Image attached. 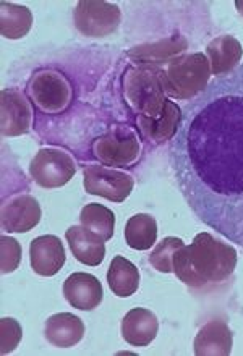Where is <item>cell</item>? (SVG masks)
I'll use <instances>...</instances> for the list:
<instances>
[{"instance_id":"1","label":"cell","mask_w":243,"mask_h":356,"mask_svg":"<svg viewBox=\"0 0 243 356\" xmlns=\"http://www.w3.org/2000/svg\"><path fill=\"white\" fill-rule=\"evenodd\" d=\"M168 164L193 214L243 248V63L183 107Z\"/></svg>"},{"instance_id":"2","label":"cell","mask_w":243,"mask_h":356,"mask_svg":"<svg viewBox=\"0 0 243 356\" xmlns=\"http://www.w3.org/2000/svg\"><path fill=\"white\" fill-rule=\"evenodd\" d=\"M237 250L211 234H198L190 246H182L173 256V274L191 289L219 284L234 274Z\"/></svg>"},{"instance_id":"3","label":"cell","mask_w":243,"mask_h":356,"mask_svg":"<svg viewBox=\"0 0 243 356\" xmlns=\"http://www.w3.org/2000/svg\"><path fill=\"white\" fill-rule=\"evenodd\" d=\"M164 91L178 101H193L210 86L211 67L205 54L193 52L173 58L161 68Z\"/></svg>"},{"instance_id":"4","label":"cell","mask_w":243,"mask_h":356,"mask_svg":"<svg viewBox=\"0 0 243 356\" xmlns=\"http://www.w3.org/2000/svg\"><path fill=\"white\" fill-rule=\"evenodd\" d=\"M125 101L138 117H157L166 106V91L162 86L161 68L133 65L122 76Z\"/></svg>"},{"instance_id":"5","label":"cell","mask_w":243,"mask_h":356,"mask_svg":"<svg viewBox=\"0 0 243 356\" xmlns=\"http://www.w3.org/2000/svg\"><path fill=\"white\" fill-rule=\"evenodd\" d=\"M91 151L102 165L127 169L140 159L141 143L132 128L113 127L93 141Z\"/></svg>"},{"instance_id":"6","label":"cell","mask_w":243,"mask_h":356,"mask_svg":"<svg viewBox=\"0 0 243 356\" xmlns=\"http://www.w3.org/2000/svg\"><path fill=\"white\" fill-rule=\"evenodd\" d=\"M72 85L62 73L41 70L26 85V96L44 113H62L70 106Z\"/></svg>"},{"instance_id":"7","label":"cell","mask_w":243,"mask_h":356,"mask_svg":"<svg viewBox=\"0 0 243 356\" xmlns=\"http://www.w3.org/2000/svg\"><path fill=\"white\" fill-rule=\"evenodd\" d=\"M73 22L83 36L106 38L120 26L122 12L116 3L102 0H81L73 12Z\"/></svg>"},{"instance_id":"8","label":"cell","mask_w":243,"mask_h":356,"mask_svg":"<svg viewBox=\"0 0 243 356\" xmlns=\"http://www.w3.org/2000/svg\"><path fill=\"white\" fill-rule=\"evenodd\" d=\"M77 174L75 159L67 151L57 147H44L33 157L29 175L39 186L54 190L67 185Z\"/></svg>"},{"instance_id":"9","label":"cell","mask_w":243,"mask_h":356,"mask_svg":"<svg viewBox=\"0 0 243 356\" xmlns=\"http://www.w3.org/2000/svg\"><path fill=\"white\" fill-rule=\"evenodd\" d=\"M83 185L88 195L106 197L112 202H123L130 196L135 181L127 172L93 164L83 169Z\"/></svg>"},{"instance_id":"10","label":"cell","mask_w":243,"mask_h":356,"mask_svg":"<svg viewBox=\"0 0 243 356\" xmlns=\"http://www.w3.org/2000/svg\"><path fill=\"white\" fill-rule=\"evenodd\" d=\"M0 107L2 135L8 138L26 135L33 123V111L28 99L17 89H3L0 94Z\"/></svg>"},{"instance_id":"11","label":"cell","mask_w":243,"mask_h":356,"mask_svg":"<svg viewBox=\"0 0 243 356\" xmlns=\"http://www.w3.org/2000/svg\"><path fill=\"white\" fill-rule=\"evenodd\" d=\"M41 222V206L31 195L10 197L2 204V229L10 234H26Z\"/></svg>"},{"instance_id":"12","label":"cell","mask_w":243,"mask_h":356,"mask_svg":"<svg viewBox=\"0 0 243 356\" xmlns=\"http://www.w3.org/2000/svg\"><path fill=\"white\" fill-rule=\"evenodd\" d=\"M188 49V41L182 34H172L166 39L156 42L140 44V46L132 47L127 56L132 58L136 65L156 67L161 68L164 63L172 62L173 58L180 57Z\"/></svg>"},{"instance_id":"13","label":"cell","mask_w":243,"mask_h":356,"mask_svg":"<svg viewBox=\"0 0 243 356\" xmlns=\"http://www.w3.org/2000/svg\"><path fill=\"white\" fill-rule=\"evenodd\" d=\"M65 261V248L56 235L38 236L29 245V263L38 275L52 277L58 274Z\"/></svg>"},{"instance_id":"14","label":"cell","mask_w":243,"mask_h":356,"mask_svg":"<svg viewBox=\"0 0 243 356\" xmlns=\"http://www.w3.org/2000/svg\"><path fill=\"white\" fill-rule=\"evenodd\" d=\"M63 295L73 308L93 311L102 303L104 290L97 277L86 272H75L63 282Z\"/></svg>"},{"instance_id":"15","label":"cell","mask_w":243,"mask_h":356,"mask_svg":"<svg viewBox=\"0 0 243 356\" xmlns=\"http://www.w3.org/2000/svg\"><path fill=\"white\" fill-rule=\"evenodd\" d=\"M183 115V108L178 107L171 99H167L164 111L157 117H138V128L145 140L161 145V143L172 141L173 136L177 135L178 127H180Z\"/></svg>"},{"instance_id":"16","label":"cell","mask_w":243,"mask_h":356,"mask_svg":"<svg viewBox=\"0 0 243 356\" xmlns=\"http://www.w3.org/2000/svg\"><path fill=\"white\" fill-rule=\"evenodd\" d=\"M159 332L156 314L145 308H133L122 319V337L132 347H148Z\"/></svg>"},{"instance_id":"17","label":"cell","mask_w":243,"mask_h":356,"mask_svg":"<svg viewBox=\"0 0 243 356\" xmlns=\"http://www.w3.org/2000/svg\"><path fill=\"white\" fill-rule=\"evenodd\" d=\"M206 57L210 60L211 75L221 78L229 75L240 65L243 47L234 36L224 34V36L214 38L207 44Z\"/></svg>"},{"instance_id":"18","label":"cell","mask_w":243,"mask_h":356,"mask_svg":"<svg viewBox=\"0 0 243 356\" xmlns=\"http://www.w3.org/2000/svg\"><path fill=\"white\" fill-rule=\"evenodd\" d=\"M232 330L224 321L214 319L203 325L193 342L198 356H227L232 353Z\"/></svg>"},{"instance_id":"19","label":"cell","mask_w":243,"mask_h":356,"mask_svg":"<svg viewBox=\"0 0 243 356\" xmlns=\"http://www.w3.org/2000/svg\"><path fill=\"white\" fill-rule=\"evenodd\" d=\"M46 340L57 348H70L81 342L84 324L78 316L72 313H58L46 321L44 327Z\"/></svg>"},{"instance_id":"20","label":"cell","mask_w":243,"mask_h":356,"mask_svg":"<svg viewBox=\"0 0 243 356\" xmlns=\"http://www.w3.org/2000/svg\"><path fill=\"white\" fill-rule=\"evenodd\" d=\"M73 256L84 266H99L106 256V241H102L91 232L84 229L83 225H72L65 232Z\"/></svg>"},{"instance_id":"21","label":"cell","mask_w":243,"mask_h":356,"mask_svg":"<svg viewBox=\"0 0 243 356\" xmlns=\"http://www.w3.org/2000/svg\"><path fill=\"white\" fill-rule=\"evenodd\" d=\"M107 284L112 293L120 298L132 296L140 286V270L123 256H116L107 270Z\"/></svg>"},{"instance_id":"22","label":"cell","mask_w":243,"mask_h":356,"mask_svg":"<svg viewBox=\"0 0 243 356\" xmlns=\"http://www.w3.org/2000/svg\"><path fill=\"white\" fill-rule=\"evenodd\" d=\"M33 26V13L24 5L0 3V33L7 39H22Z\"/></svg>"},{"instance_id":"23","label":"cell","mask_w":243,"mask_h":356,"mask_svg":"<svg viewBox=\"0 0 243 356\" xmlns=\"http://www.w3.org/2000/svg\"><path fill=\"white\" fill-rule=\"evenodd\" d=\"M125 241L132 250L146 251L157 241V222L150 214H135L125 225Z\"/></svg>"},{"instance_id":"24","label":"cell","mask_w":243,"mask_h":356,"mask_svg":"<svg viewBox=\"0 0 243 356\" xmlns=\"http://www.w3.org/2000/svg\"><path fill=\"white\" fill-rule=\"evenodd\" d=\"M81 225L84 229L99 236L102 241H109L116 232V214L109 207L91 202L81 209Z\"/></svg>"},{"instance_id":"25","label":"cell","mask_w":243,"mask_h":356,"mask_svg":"<svg viewBox=\"0 0 243 356\" xmlns=\"http://www.w3.org/2000/svg\"><path fill=\"white\" fill-rule=\"evenodd\" d=\"M183 241L180 238H175V236H167L162 241L156 245V248L152 250L150 254V264L155 267L157 272H162V274H171L173 272V256L178 250L182 248Z\"/></svg>"},{"instance_id":"26","label":"cell","mask_w":243,"mask_h":356,"mask_svg":"<svg viewBox=\"0 0 243 356\" xmlns=\"http://www.w3.org/2000/svg\"><path fill=\"white\" fill-rule=\"evenodd\" d=\"M22 337L23 329L17 319L3 318L0 321V353H12L22 342Z\"/></svg>"},{"instance_id":"27","label":"cell","mask_w":243,"mask_h":356,"mask_svg":"<svg viewBox=\"0 0 243 356\" xmlns=\"http://www.w3.org/2000/svg\"><path fill=\"white\" fill-rule=\"evenodd\" d=\"M0 267L3 274H12L18 269L22 261V245L12 236H2L0 238Z\"/></svg>"},{"instance_id":"28","label":"cell","mask_w":243,"mask_h":356,"mask_svg":"<svg viewBox=\"0 0 243 356\" xmlns=\"http://www.w3.org/2000/svg\"><path fill=\"white\" fill-rule=\"evenodd\" d=\"M237 8H239V12L243 15V2H237Z\"/></svg>"}]
</instances>
